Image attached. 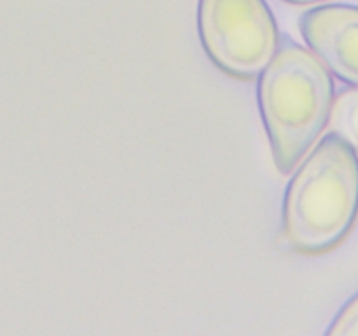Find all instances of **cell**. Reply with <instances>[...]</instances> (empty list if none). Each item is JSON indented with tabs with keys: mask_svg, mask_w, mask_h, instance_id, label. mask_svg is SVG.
<instances>
[{
	"mask_svg": "<svg viewBox=\"0 0 358 336\" xmlns=\"http://www.w3.org/2000/svg\"><path fill=\"white\" fill-rule=\"evenodd\" d=\"M257 102L273 160L287 175L327 126L334 80L310 49L287 41L259 74Z\"/></svg>",
	"mask_w": 358,
	"mask_h": 336,
	"instance_id": "6da1fadb",
	"label": "cell"
},
{
	"mask_svg": "<svg viewBox=\"0 0 358 336\" xmlns=\"http://www.w3.org/2000/svg\"><path fill=\"white\" fill-rule=\"evenodd\" d=\"M358 216V156L329 133L290 178L283 200V234L299 254L331 252Z\"/></svg>",
	"mask_w": 358,
	"mask_h": 336,
	"instance_id": "7a4b0ae2",
	"label": "cell"
},
{
	"mask_svg": "<svg viewBox=\"0 0 358 336\" xmlns=\"http://www.w3.org/2000/svg\"><path fill=\"white\" fill-rule=\"evenodd\" d=\"M198 34L213 65L240 80L259 77L280 48L266 0H198Z\"/></svg>",
	"mask_w": 358,
	"mask_h": 336,
	"instance_id": "3957f363",
	"label": "cell"
},
{
	"mask_svg": "<svg viewBox=\"0 0 358 336\" xmlns=\"http://www.w3.org/2000/svg\"><path fill=\"white\" fill-rule=\"evenodd\" d=\"M310 51L343 83L358 86V7L332 4L306 10L299 21Z\"/></svg>",
	"mask_w": 358,
	"mask_h": 336,
	"instance_id": "277c9868",
	"label": "cell"
},
{
	"mask_svg": "<svg viewBox=\"0 0 358 336\" xmlns=\"http://www.w3.org/2000/svg\"><path fill=\"white\" fill-rule=\"evenodd\" d=\"M329 126L331 133L338 135L353 150H358V86L343 90L334 97Z\"/></svg>",
	"mask_w": 358,
	"mask_h": 336,
	"instance_id": "5b68a950",
	"label": "cell"
},
{
	"mask_svg": "<svg viewBox=\"0 0 358 336\" xmlns=\"http://www.w3.org/2000/svg\"><path fill=\"white\" fill-rule=\"evenodd\" d=\"M329 336H358V294L353 296L332 321Z\"/></svg>",
	"mask_w": 358,
	"mask_h": 336,
	"instance_id": "8992f818",
	"label": "cell"
},
{
	"mask_svg": "<svg viewBox=\"0 0 358 336\" xmlns=\"http://www.w3.org/2000/svg\"><path fill=\"white\" fill-rule=\"evenodd\" d=\"M283 2L294 4V6H308V4H317V2H324V0H283Z\"/></svg>",
	"mask_w": 358,
	"mask_h": 336,
	"instance_id": "52a82bcc",
	"label": "cell"
}]
</instances>
